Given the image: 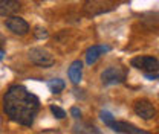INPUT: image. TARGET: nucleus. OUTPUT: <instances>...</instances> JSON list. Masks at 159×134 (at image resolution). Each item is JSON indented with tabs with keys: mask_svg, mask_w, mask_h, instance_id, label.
I'll list each match as a JSON object with an SVG mask.
<instances>
[{
	"mask_svg": "<svg viewBox=\"0 0 159 134\" xmlns=\"http://www.w3.org/2000/svg\"><path fill=\"white\" fill-rule=\"evenodd\" d=\"M28 57H29V59H31L35 66L44 67V69H46V67H51V66L55 63L54 57H52L46 49H43V47H32V49L29 50Z\"/></svg>",
	"mask_w": 159,
	"mask_h": 134,
	"instance_id": "nucleus-4",
	"label": "nucleus"
},
{
	"mask_svg": "<svg viewBox=\"0 0 159 134\" xmlns=\"http://www.w3.org/2000/svg\"><path fill=\"white\" fill-rule=\"evenodd\" d=\"M5 26L16 35H26L31 29H29V23L26 20H23L19 15H14V17H9V19L5 20Z\"/></svg>",
	"mask_w": 159,
	"mask_h": 134,
	"instance_id": "nucleus-6",
	"label": "nucleus"
},
{
	"mask_svg": "<svg viewBox=\"0 0 159 134\" xmlns=\"http://www.w3.org/2000/svg\"><path fill=\"white\" fill-rule=\"evenodd\" d=\"M3 111L12 122L31 127L40 111V99L25 85L14 84L3 96Z\"/></svg>",
	"mask_w": 159,
	"mask_h": 134,
	"instance_id": "nucleus-1",
	"label": "nucleus"
},
{
	"mask_svg": "<svg viewBox=\"0 0 159 134\" xmlns=\"http://www.w3.org/2000/svg\"><path fill=\"white\" fill-rule=\"evenodd\" d=\"M127 79V69L125 67H107L101 73V81L104 85H113V84H121Z\"/></svg>",
	"mask_w": 159,
	"mask_h": 134,
	"instance_id": "nucleus-2",
	"label": "nucleus"
},
{
	"mask_svg": "<svg viewBox=\"0 0 159 134\" xmlns=\"http://www.w3.org/2000/svg\"><path fill=\"white\" fill-rule=\"evenodd\" d=\"M110 50V46H106V44H95V46H90L87 50H86V63L89 66L95 64L99 59L101 55L107 54Z\"/></svg>",
	"mask_w": 159,
	"mask_h": 134,
	"instance_id": "nucleus-9",
	"label": "nucleus"
},
{
	"mask_svg": "<svg viewBox=\"0 0 159 134\" xmlns=\"http://www.w3.org/2000/svg\"><path fill=\"white\" fill-rule=\"evenodd\" d=\"M3 55H5V52H3V50H0V59L3 58Z\"/></svg>",
	"mask_w": 159,
	"mask_h": 134,
	"instance_id": "nucleus-20",
	"label": "nucleus"
},
{
	"mask_svg": "<svg viewBox=\"0 0 159 134\" xmlns=\"http://www.w3.org/2000/svg\"><path fill=\"white\" fill-rule=\"evenodd\" d=\"M67 75L69 79L74 85H77L81 82V78H83V63L80 59H75L70 66H69V70H67Z\"/></svg>",
	"mask_w": 159,
	"mask_h": 134,
	"instance_id": "nucleus-11",
	"label": "nucleus"
},
{
	"mask_svg": "<svg viewBox=\"0 0 159 134\" xmlns=\"http://www.w3.org/2000/svg\"><path fill=\"white\" fill-rule=\"evenodd\" d=\"M147 79H152V81H155V79H158V73H147L145 75Z\"/></svg>",
	"mask_w": 159,
	"mask_h": 134,
	"instance_id": "nucleus-18",
	"label": "nucleus"
},
{
	"mask_svg": "<svg viewBox=\"0 0 159 134\" xmlns=\"http://www.w3.org/2000/svg\"><path fill=\"white\" fill-rule=\"evenodd\" d=\"M64 87H66V82L63 81V79H60V78H55V79H51L49 82H48V89L54 93V95H58L61 93L63 90H64Z\"/></svg>",
	"mask_w": 159,
	"mask_h": 134,
	"instance_id": "nucleus-13",
	"label": "nucleus"
},
{
	"mask_svg": "<svg viewBox=\"0 0 159 134\" xmlns=\"http://www.w3.org/2000/svg\"><path fill=\"white\" fill-rule=\"evenodd\" d=\"M32 32H34V37H35L37 40L48 38V35H49V34H48V31H46L44 28H41V26H35Z\"/></svg>",
	"mask_w": 159,
	"mask_h": 134,
	"instance_id": "nucleus-15",
	"label": "nucleus"
},
{
	"mask_svg": "<svg viewBox=\"0 0 159 134\" xmlns=\"http://www.w3.org/2000/svg\"><path fill=\"white\" fill-rule=\"evenodd\" d=\"M115 8V3L110 2H86L84 3V11L89 15H98V14H104L109 12Z\"/></svg>",
	"mask_w": 159,
	"mask_h": 134,
	"instance_id": "nucleus-7",
	"label": "nucleus"
},
{
	"mask_svg": "<svg viewBox=\"0 0 159 134\" xmlns=\"http://www.w3.org/2000/svg\"><path fill=\"white\" fill-rule=\"evenodd\" d=\"M74 133L75 134H101V131L95 125H90V123H77L74 127Z\"/></svg>",
	"mask_w": 159,
	"mask_h": 134,
	"instance_id": "nucleus-12",
	"label": "nucleus"
},
{
	"mask_svg": "<svg viewBox=\"0 0 159 134\" xmlns=\"http://www.w3.org/2000/svg\"><path fill=\"white\" fill-rule=\"evenodd\" d=\"M21 9V3L17 0H0V15L2 17H14Z\"/></svg>",
	"mask_w": 159,
	"mask_h": 134,
	"instance_id": "nucleus-10",
	"label": "nucleus"
},
{
	"mask_svg": "<svg viewBox=\"0 0 159 134\" xmlns=\"http://www.w3.org/2000/svg\"><path fill=\"white\" fill-rule=\"evenodd\" d=\"M70 115H72L74 119H81V111H80V108H77V107H72L70 108Z\"/></svg>",
	"mask_w": 159,
	"mask_h": 134,
	"instance_id": "nucleus-17",
	"label": "nucleus"
},
{
	"mask_svg": "<svg viewBox=\"0 0 159 134\" xmlns=\"http://www.w3.org/2000/svg\"><path fill=\"white\" fill-rule=\"evenodd\" d=\"M109 128H112V130L116 131V133H124V134H152V133H148V131H145V130L138 128V127L133 125V123L124 122V120H113Z\"/></svg>",
	"mask_w": 159,
	"mask_h": 134,
	"instance_id": "nucleus-8",
	"label": "nucleus"
},
{
	"mask_svg": "<svg viewBox=\"0 0 159 134\" xmlns=\"http://www.w3.org/2000/svg\"><path fill=\"white\" fill-rule=\"evenodd\" d=\"M132 67L142 70L144 75L147 73H158L159 61L156 57H148V55H142V57H136L130 61Z\"/></svg>",
	"mask_w": 159,
	"mask_h": 134,
	"instance_id": "nucleus-3",
	"label": "nucleus"
},
{
	"mask_svg": "<svg viewBox=\"0 0 159 134\" xmlns=\"http://www.w3.org/2000/svg\"><path fill=\"white\" fill-rule=\"evenodd\" d=\"M51 111H52V115L55 116L57 119H64L66 117V111L63 108L57 107V105H51Z\"/></svg>",
	"mask_w": 159,
	"mask_h": 134,
	"instance_id": "nucleus-16",
	"label": "nucleus"
},
{
	"mask_svg": "<svg viewBox=\"0 0 159 134\" xmlns=\"http://www.w3.org/2000/svg\"><path fill=\"white\" fill-rule=\"evenodd\" d=\"M5 43H6V40L3 35H0V50H3V46H5Z\"/></svg>",
	"mask_w": 159,
	"mask_h": 134,
	"instance_id": "nucleus-19",
	"label": "nucleus"
},
{
	"mask_svg": "<svg viewBox=\"0 0 159 134\" xmlns=\"http://www.w3.org/2000/svg\"><path fill=\"white\" fill-rule=\"evenodd\" d=\"M133 110H135V113H136L141 119H144V120H150V119H153V117L156 116L155 105H153L150 101H147V99H139V101H136L135 105H133Z\"/></svg>",
	"mask_w": 159,
	"mask_h": 134,
	"instance_id": "nucleus-5",
	"label": "nucleus"
},
{
	"mask_svg": "<svg viewBox=\"0 0 159 134\" xmlns=\"http://www.w3.org/2000/svg\"><path fill=\"white\" fill-rule=\"evenodd\" d=\"M99 117H101V120L104 122V125H107V127H110V125H112V122L115 120L113 115H112L110 111H106V110L99 111Z\"/></svg>",
	"mask_w": 159,
	"mask_h": 134,
	"instance_id": "nucleus-14",
	"label": "nucleus"
}]
</instances>
